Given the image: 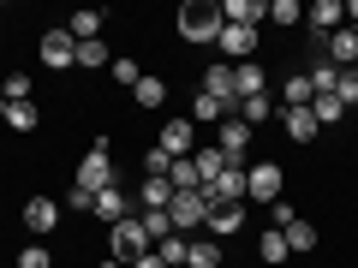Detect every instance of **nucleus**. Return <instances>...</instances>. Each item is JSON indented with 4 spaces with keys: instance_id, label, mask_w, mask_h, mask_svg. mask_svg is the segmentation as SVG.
I'll return each mask as SVG.
<instances>
[{
    "instance_id": "f257e3e1",
    "label": "nucleus",
    "mask_w": 358,
    "mask_h": 268,
    "mask_svg": "<svg viewBox=\"0 0 358 268\" xmlns=\"http://www.w3.org/2000/svg\"><path fill=\"white\" fill-rule=\"evenodd\" d=\"M108 185H120L114 179V161H108V131L96 143H90V155L78 161V191H90V197H102Z\"/></svg>"
},
{
    "instance_id": "f03ea898",
    "label": "nucleus",
    "mask_w": 358,
    "mask_h": 268,
    "mask_svg": "<svg viewBox=\"0 0 358 268\" xmlns=\"http://www.w3.org/2000/svg\"><path fill=\"white\" fill-rule=\"evenodd\" d=\"M179 36H185V42H215L221 36V6H209V0H185V6H179Z\"/></svg>"
},
{
    "instance_id": "7ed1b4c3",
    "label": "nucleus",
    "mask_w": 358,
    "mask_h": 268,
    "mask_svg": "<svg viewBox=\"0 0 358 268\" xmlns=\"http://www.w3.org/2000/svg\"><path fill=\"white\" fill-rule=\"evenodd\" d=\"M108 251H114V262H138V256H150L155 244H150V232H143V221L131 215V221H120V227H108Z\"/></svg>"
},
{
    "instance_id": "20e7f679",
    "label": "nucleus",
    "mask_w": 358,
    "mask_h": 268,
    "mask_svg": "<svg viewBox=\"0 0 358 268\" xmlns=\"http://www.w3.org/2000/svg\"><path fill=\"white\" fill-rule=\"evenodd\" d=\"M281 185H287V173L275 161H251V167H245V203L268 209L275 197H281Z\"/></svg>"
},
{
    "instance_id": "39448f33",
    "label": "nucleus",
    "mask_w": 358,
    "mask_h": 268,
    "mask_svg": "<svg viewBox=\"0 0 358 268\" xmlns=\"http://www.w3.org/2000/svg\"><path fill=\"white\" fill-rule=\"evenodd\" d=\"M36 54H42V66H48V72H72V66H78V42H72V30H66V24L42 30Z\"/></svg>"
},
{
    "instance_id": "423d86ee",
    "label": "nucleus",
    "mask_w": 358,
    "mask_h": 268,
    "mask_svg": "<svg viewBox=\"0 0 358 268\" xmlns=\"http://www.w3.org/2000/svg\"><path fill=\"white\" fill-rule=\"evenodd\" d=\"M167 221H173V232H203V221H209L203 191H173V203H167Z\"/></svg>"
},
{
    "instance_id": "0eeeda50",
    "label": "nucleus",
    "mask_w": 358,
    "mask_h": 268,
    "mask_svg": "<svg viewBox=\"0 0 358 268\" xmlns=\"http://www.w3.org/2000/svg\"><path fill=\"white\" fill-rule=\"evenodd\" d=\"M60 215H66V209L54 203V197H30V203L18 209V221H24V232H30V239H48V232L60 227Z\"/></svg>"
},
{
    "instance_id": "6e6552de",
    "label": "nucleus",
    "mask_w": 358,
    "mask_h": 268,
    "mask_svg": "<svg viewBox=\"0 0 358 268\" xmlns=\"http://www.w3.org/2000/svg\"><path fill=\"white\" fill-rule=\"evenodd\" d=\"M155 143H162V149L173 155V161H185V155H197V126H192V119H167Z\"/></svg>"
},
{
    "instance_id": "1a4fd4ad",
    "label": "nucleus",
    "mask_w": 358,
    "mask_h": 268,
    "mask_svg": "<svg viewBox=\"0 0 358 268\" xmlns=\"http://www.w3.org/2000/svg\"><path fill=\"white\" fill-rule=\"evenodd\" d=\"M215 149L227 155V161H245V155H251V126H245V119H221L215 126Z\"/></svg>"
},
{
    "instance_id": "9d476101",
    "label": "nucleus",
    "mask_w": 358,
    "mask_h": 268,
    "mask_svg": "<svg viewBox=\"0 0 358 268\" xmlns=\"http://www.w3.org/2000/svg\"><path fill=\"white\" fill-rule=\"evenodd\" d=\"M203 232H209V239H215V244H227L233 232H245V203H221V209H209Z\"/></svg>"
},
{
    "instance_id": "9b49d317",
    "label": "nucleus",
    "mask_w": 358,
    "mask_h": 268,
    "mask_svg": "<svg viewBox=\"0 0 358 268\" xmlns=\"http://www.w3.org/2000/svg\"><path fill=\"white\" fill-rule=\"evenodd\" d=\"M322 60L341 66V72H346V66H358V30H352V24H341L334 36H322Z\"/></svg>"
},
{
    "instance_id": "f8f14e48",
    "label": "nucleus",
    "mask_w": 358,
    "mask_h": 268,
    "mask_svg": "<svg viewBox=\"0 0 358 268\" xmlns=\"http://www.w3.org/2000/svg\"><path fill=\"white\" fill-rule=\"evenodd\" d=\"M215 48L227 54V60H251V54H257V30H245V24H221Z\"/></svg>"
},
{
    "instance_id": "ddd939ff",
    "label": "nucleus",
    "mask_w": 358,
    "mask_h": 268,
    "mask_svg": "<svg viewBox=\"0 0 358 268\" xmlns=\"http://www.w3.org/2000/svg\"><path fill=\"white\" fill-rule=\"evenodd\" d=\"M281 131H287V143H317V114L310 107H281Z\"/></svg>"
},
{
    "instance_id": "4468645a",
    "label": "nucleus",
    "mask_w": 358,
    "mask_h": 268,
    "mask_svg": "<svg viewBox=\"0 0 358 268\" xmlns=\"http://www.w3.org/2000/svg\"><path fill=\"white\" fill-rule=\"evenodd\" d=\"M268 18V0H221V24H245L257 30Z\"/></svg>"
},
{
    "instance_id": "2eb2a0df",
    "label": "nucleus",
    "mask_w": 358,
    "mask_h": 268,
    "mask_svg": "<svg viewBox=\"0 0 358 268\" xmlns=\"http://www.w3.org/2000/svg\"><path fill=\"white\" fill-rule=\"evenodd\" d=\"M245 96H268V72H263V66H251V60L233 66V107H239Z\"/></svg>"
},
{
    "instance_id": "dca6fc26",
    "label": "nucleus",
    "mask_w": 358,
    "mask_h": 268,
    "mask_svg": "<svg viewBox=\"0 0 358 268\" xmlns=\"http://www.w3.org/2000/svg\"><path fill=\"white\" fill-rule=\"evenodd\" d=\"M96 221H108V227H120V221H131V197L120 191V185H108L102 197H96V209H90Z\"/></svg>"
},
{
    "instance_id": "f3484780",
    "label": "nucleus",
    "mask_w": 358,
    "mask_h": 268,
    "mask_svg": "<svg viewBox=\"0 0 358 268\" xmlns=\"http://www.w3.org/2000/svg\"><path fill=\"white\" fill-rule=\"evenodd\" d=\"M221 119H233V107L197 89V96H192V126H221Z\"/></svg>"
},
{
    "instance_id": "a211bd4d",
    "label": "nucleus",
    "mask_w": 358,
    "mask_h": 268,
    "mask_svg": "<svg viewBox=\"0 0 358 268\" xmlns=\"http://www.w3.org/2000/svg\"><path fill=\"white\" fill-rule=\"evenodd\" d=\"M203 96H215V102L233 107V66H227V60H221V66H203Z\"/></svg>"
},
{
    "instance_id": "6ab92c4d",
    "label": "nucleus",
    "mask_w": 358,
    "mask_h": 268,
    "mask_svg": "<svg viewBox=\"0 0 358 268\" xmlns=\"http://www.w3.org/2000/svg\"><path fill=\"white\" fill-rule=\"evenodd\" d=\"M257 256H263L268 268H281L287 256H293V251H287V232H281V227H263V239H257Z\"/></svg>"
},
{
    "instance_id": "aec40b11",
    "label": "nucleus",
    "mask_w": 358,
    "mask_h": 268,
    "mask_svg": "<svg viewBox=\"0 0 358 268\" xmlns=\"http://www.w3.org/2000/svg\"><path fill=\"white\" fill-rule=\"evenodd\" d=\"M233 119H245V126H268V119H275V102H268V96H245L239 107H233Z\"/></svg>"
},
{
    "instance_id": "412c9836",
    "label": "nucleus",
    "mask_w": 358,
    "mask_h": 268,
    "mask_svg": "<svg viewBox=\"0 0 358 268\" xmlns=\"http://www.w3.org/2000/svg\"><path fill=\"white\" fill-rule=\"evenodd\" d=\"M221 256H227V251L203 232V239H192V251H185V268H221Z\"/></svg>"
},
{
    "instance_id": "4be33fe9",
    "label": "nucleus",
    "mask_w": 358,
    "mask_h": 268,
    "mask_svg": "<svg viewBox=\"0 0 358 268\" xmlns=\"http://www.w3.org/2000/svg\"><path fill=\"white\" fill-rule=\"evenodd\" d=\"M131 102H138V107H162V102H167V77L143 72V77H138V89H131Z\"/></svg>"
},
{
    "instance_id": "5701e85b",
    "label": "nucleus",
    "mask_w": 358,
    "mask_h": 268,
    "mask_svg": "<svg viewBox=\"0 0 358 268\" xmlns=\"http://www.w3.org/2000/svg\"><path fill=\"white\" fill-rule=\"evenodd\" d=\"M167 203H173L167 179H138V209H167Z\"/></svg>"
},
{
    "instance_id": "b1692460",
    "label": "nucleus",
    "mask_w": 358,
    "mask_h": 268,
    "mask_svg": "<svg viewBox=\"0 0 358 268\" xmlns=\"http://www.w3.org/2000/svg\"><path fill=\"white\" fill-rule=\"evenodd\" d=\"M102 24H108V13H72V18H66L72 42H96V36H102Z\"/></svg>"
},
{
    "instance_id": "393cba45",
    "label": "nucleus",
    "mask_w": 358,
    "mask_h": 268,
    "mask_svg": "<svg viewBox=\"0 0 358 268\" xmlns=\"http://www.w3.org/2000/svg\"><path fill=\"white\" fill-rule=\"evenodd\" d=\"M78 66H84V72H102V66H114V48H108L102 36H96V42H78Z\"/></svg>"
},
{
    "instance_id": "a878e982",
    "label": "nucleus",
    "mask_w": 358,
    "mask_h": 268,
    "mask_svg": "<svg viewBox=\"0 0 358 268\" xmlns=\"http://www.w3.org/2000/svg\"><path fill=\"white\" fill-rule=\"evenodd\" d=\"M281 102H287V107H310V102H317V89H310L305 72H293V77L281 84Z\"/></svg>"
},
{
    "instance_id": "bb28decb",
    "label": "nucleus",
    "mask_w": 358,
    "mask_h": 268,
    "mask_svg": "<svg viewBox=\"0 0 358 268\" xmlns=\"http://www.w3.org/2000/svg\"><path fill=\"white\" fill-rule=\"evenodd\" d=\"M305 77H310V89H317V96H334V89H341V66H329V60L305 66Z\"/></svg>"
},
{
    "instance_id": "cd10ccee",
    "label": "nucleus",
    "mask_w": 358,
    "mask_h": 268,
    "mask_svg": "<svg viewBox=\"0 0 358 268\" xmlns=\"http://www.w3.org/2000/svg\"><path fill=\"white\" fill-rule=\"evenodd\" d=\"M167 185H173V191H203V179H197V161H192V155L167 167Z\"/></svg>"
},
{
    "instance_id": "c85d7f7f",
    "label": "nucleus",
    "mask_w": 358,
    "mask_h": 268,
    "mask_svg": "<svg viewBox=\"0 0 358 268\" xmlns=\"http://www.w3.org/2000/svg\"><path fill=\"white\" fill-rule=\"evenodd\" d=\"M185 251H192V239H185V232H167V239L155 244V256H162L167 268H185Z\"/></svg>"
},
{
    "instance_id": "c756f323",
    "label": "nucleus",
    "mask_w": 358,
    "mask_h": 268,
    "mask_svg": "<svg viewBox=\"0 0 358 268\" xmlns=\"http://www.w3.org/2000/svg\"><path fill=\"white\" fill-rule=\"evenodd\" d=\"M317 239H322V232L310 227V221H293V227H287V251H293V256H305V251H317Z\"/></svg>"
},
{
    "instance_id": "7c9ffc66",
    "label": "nucleus",
    "mask_w": 358,
    "mask_h": 268,
    "mask_svg": "<svg viewBox=\"0 0 358 268\" xmlns=\"http://www.w3.org/2000/svg\"><path fill=\"white\" fill-rule=\"evenodd\" d=\"M192 161H197V179H203V185H209V179H221V173H227V155H221L215 143H209V149H197Z\"/></svg>"
},
{
    "instance_id": "2f4dec72",
    "label": "nucleus",
    "mask_w": 358,
    "mask_h": 268,
    "mask_svg": "<svg viewBox=\"0 0 358 268\" xmlns=\"http://www.w3.org/2000/svg\"><path fill=\"white\" fill-rule=\"evenodd\" d=\"M310 114H317V126H341V119H346V102H341V96H317Z\"/></svg>"
},
{
    "instance_id": "473e14b6",
    "label": "nucleus",
    "mask_w": 358,
    "mask_h": 268,
    "mask_svg": "<svg viewBox=\"0 0 358 268\" xmlns=\"http://www.w3.org/2000/svg\"><path fill=\"white\" fill-rule=\"evenodd\" d=\"M108 72H114V84H120V89H138V77H143V66L131 60V54H114V66H108Z\"/></svg>"
},
{
    "instance_id": "72a5a7b5",
    "label": "nucleus",
    "mask_w": 358,
    "mask_h": 268,
    "mask_svg": "<svg viewBox=\"0 0 358 268\" xmlns=\"http://www.w3.org/2000/svg\"><path fill=\"white\" fill-rule=\"evenodd\" d=\"M138 221H143V232H150V244H162L167 232H173V221H167V209H138Z\"/></svg>"
},
{
    "instance_id": "f704fd0d",
    "label": "nucleus",
    "mask_w": 358,
    "mask_h": 268,
    "mask_svg": "<svg viewBox=\"0 0 358 268\" xmlns=\"http://www.w3.org/2000/svg\"><path fill=\"white\" fill-rule=\"evenodd\" d=\"M167 167H173V155H167L162 143H150V149H143V179H167Z\"/></svg>"
},
{
    "instance_id": "c9c22d12",
    "label": "nucleus",
    "mask_w": 358,
    "mask_h": 268,
    "mask_svg": "<svg viewBox=\"0 0 358 268\" xmlns=\"http://www.w3.org/2000/svg\"><path fill=\"white\" fill-rule=\"evenodd\" d=\"M36 102H13V107H6V126H13V131H36Z\"/></svg>"
},
{
    "instance_id": "e433bc0d",
    "label": "nucleus",
    "mask_w": 358,
    "mask_h": 268,
    "mask_svg": "<svg viewBox=\"0 0 358 268\" xmlns=\"http://www.w3.org/2000/svg\"><path fill=\"white\" fill-rule=\"evenodd\" d=\"M18 268H54V251H48V244H24V251H18Z\"/></svg>"
},
{
    "instance_id": "4c0bfd02",
    "label": "nucleus",
    "mask_w": 358,
    "mask_h": 268,
    "mask_svg": "<svg viewBox=\"0 0 358 268\" xmlns=\"http://www.w3.org/2000/svg\"><path fill=\"white\" fill-rule=\"evenodd\" d=\"M268 18H275V24H299L305 6H299V0H268Z\"/></svg>"
},
{
    "instance_id": "58836bf2",
    "label": "nucleus",
    "mask_w": 358,
    "mask_h": 268,
    "mask_svg": "<svg viewBox=\"0 0 358 268\" xmlns=\"http://www.w3.org/2000/svg\"><path fill=\"white\" fill-rule=\"evenodd\" d=\"M293 221H299V209L287 203V197H275V203H268V227H281V232H287Z\"/></svg>"
},
{
    "instance_id": "ea45409f",
    "label": "nucleus",
    "mask_w": 358,
    "mask_h": 268,
    "mask_svg": "<svg viewBox=\"0 0 358 268\" xmlns=\"http://www.w3.org/2000/svg\"><path fill=\"white\" fill-rule=\"evenodd\" d=\"M334 96L346 102V114L358 107V66H346V72H341V89H334Z\"/></svg>"
},
{
    "instance_id": "a19ab883",
    "label": "nucleus",
    "mask_w": 358,
    "mask_h": 268,
    "mask_svg": "<svg viewBox=\"0 0 358 268\" xmlns=\"http://www.w3.org/2000/svg\"><path fill=\"white\" fill-rule=\"evenodd\" d=\"M0 89H6V102H30V77H24V72H13Z\"/></svg>"
},
{
    "instance_id": "79ce46f5",
    "label": "nucleus",
    "mask_w": 358,
    "mask_h": 268,
    "mask_svg": "<svg viewBox=\"0 0 358 268\" xmlns=\"http://www.w3.org/2000/svg\"><path fill=\"white\" fill-rule=\"evenodd\" d=\"M60 209H78V215H90V209H96V197H90V191H78V185H72V191H66V203Z\"/></svg>"
},
{
    "instance_id": "37998d69",
    "label": "nucleus",
    "mask_w": 358,
    "mask_h": 268,
    "mask_svg": "<svg viewBox=\"0 0 358 268\" xmlns=\"http://www.w3.org/2000/svg\"><path fill=\"white\" fill-rule=\"evenodd\" d=\"M131 268H167V262H162V256L150 251V256H138V262H131Z\"/></svg>"
},
{
    "instance_id": "c03bdc74",
    "label": "nucleus",
    "mask_w": 358,
    "mask_h": 268,
    "mask_svg": "<svg viewBox=\"0 0 358 268\" xmlns=\"http://www.w3.org/2000/svg\"><path fill=\"white\" fill-rule=\"evenodd\" d=\"M346 18H352V30H358V0H346Z\"/></svg>"
},
{
    "instance_id": "a18cd8bd",
    "label": "nucleus",
    "mask_w": 358,
    "mask_h": 268,
    "mask_svg": "<svg viewBox=\"0 0 358 268\" xmlns=\"http://www.w3.org/2000/svg\"><path fill=\"white\" fill-rule=\"evenodd\" d=\"M6 107H13V102H6V89H0V119H6Z\"/></svg>"
},
{
    "instance_id": "49530a36",
    "label": "nucleus",
    "mask_w": 358,
    "mask_h": 268,
    "mask_svg": "<svg viewBox=\"0 0 358 268\" xmlns=\"http://www.w3.org/2000/svg\"><path fill=\"white\" fill-rule=\"evenodd\" d=\"M96 268H126V262H114V256H108V262H96Z\"/></svg>"
},
{
    "instance_id": "de8ad7c7",
    "label": "nucleus",
    "mask_w": 358,
    "mask_h": 268,
    "mask_svg": "<svg viewBox=\"0 0 358 268\" xmlns=\"http://www.w3.org/2000/svg\"><path fill=\"white\" fill-rule=\"evenodd\" d=\"M0 36H6V30H0Z\"/></svg>"
}]
</instances>
